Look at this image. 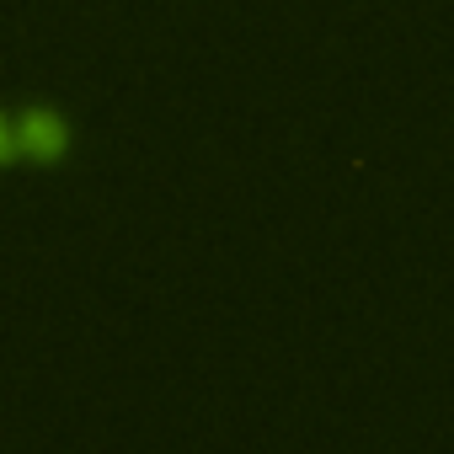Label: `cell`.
<instances>
[{
  "instance_id": "obj_1",
  "label": "cell",
  "mask_w": 454,
  "mask_h": 454,
  "mask_svg": "<svg viewBox=\"0 0 454 454\" xmlns=\"http://www.w3.org/2000/svg\"><path fill=\"white\" fill-rule=\"evenodd\" d=\"M17 145H27V155H38V160H59L65 145H70V129L54 113H27L22 129H17Z\"/></svg>"
},
{
  "instance_id": "obj_2",
  "label": "cell",
  "mask_w": 454,
  "mask_h": 454,
  "mask_svg": "<svg viewBox=\"0 0 454 454\" xmlns=\"http://www.w3.org/2000/svg\"><path fill=\"white\" fill-rule=\"evenodd\" d=\"M12 155H17V129H12L6 118H0V166H6Z\"/></svg>"
}]
</instances>
